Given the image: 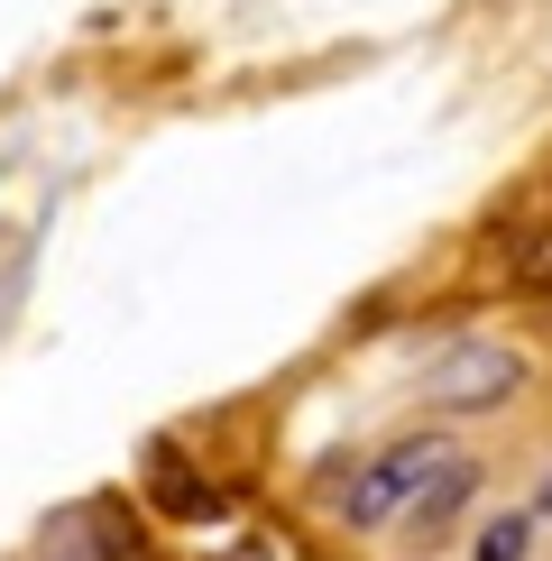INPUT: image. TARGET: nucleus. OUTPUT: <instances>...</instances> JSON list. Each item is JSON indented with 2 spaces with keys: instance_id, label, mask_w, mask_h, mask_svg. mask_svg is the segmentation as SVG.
I'll return each instance as SVG.
<instances>
[{
  "instance_id": "nucleus-8",
  "label": "nucleus",
  "mask_w": 552,
  "mask_h": 561,
  "mask_svg": "<svg viewBox=\"0 0 552 561\" xmlns=\"http://www.w3.org/2000/svg\"><path fill=\"white\" fill-rule=\"evenodd\" d=\"M534 516H552V479H543V488H534Z\"/></svg>"
},
{
  "instance_id": "nucleus-6",
  "label": "nucleus",
  "mask_w": 552,
  "mask_h": 561,
  "mask_svg": "<svg viewBox=\"0 0 552 561\" xmlns=\"http://www.w3.org/2000/svg\"><path fill=\"white\" fill-rule=\"evenodd\" d=\"M157 506H166V516H212V488L184 479L175 460H157Z\"/></svg>"
},
{
  "instance_id": "nucleus-3",
  "label": "nucleus",
  "mask_w": 552,
  "mask_h": 561,
  "mask_svg": "<svg viewBox=\"0 0 552 561\" xmlns=\"http://www.w3.org/2000/svg\"><path fill=\"white\" fill-rule=\"evenodd\" d=\"M37 561H138V534H129L120 506L83 497V506H56L37 525Z\"/></svg>"
},
{
  "instance_id": "nucleus-4",
  "label": "nucleus",
  "mask_w": 552,
  "mask_h": 561,
  "mask_svg": "<svg viewBox=\"0 0 552 561\" xmlns=\"http://www.w3.org/2000/svg\"><path fill=\"white\" fill-rule=\"evenodd\" d=\"M470 488H479V460H470V451H460V460H451V470H442V479H433V488H424V497H414V516H405V543H442V534L460 525V506H470Z\"/></svg>"
},
{
  "instance_id": "nucleus-1",
  "label": "nucleus",
  "mask_w": 552,
  "mask_h": 561,
  "mask_svg": "<svg viewBox=\"0 0 552 561\" xmlns=\"http://www.w3.org/2000/svg\"><path fill=\"white\" fill-rule=\"evenodd\" d=\"M451 460H460L451 433H396L378 460H359V470H350V488H341V525H350V534H405L414 497H424Z\"/></svg>"
},
{
  "instance_id": "nucleus-5",
  "label": "nucleus",
  "mask_w": 552,
  "mask_h": 561,
  "mask_svg": "<svg viewBox=\"0 0 552 561\" xmlns=\"http://www.w3.org/2000/svg\"><path fill=\"white\" fill-rule=\"evenodd\" d=\"M525 543H534V506H506L479 525V561H525Z\"/></svg>"
},
{
  "instance_id": "nucleus-7",
  "label": "nucleus",
  "mask_w": 552,
  "mask_h": 561,
  "mask_svg": "<svg viewBox=\"0 0 552 561\" xmlns=\"http://www.w3.org/2000/svg\"><path fill=\"white\" fill-rule=\"evenodd\" d=\"M516 276H525V286H534V295H552V230H543V240H534V249H525V259H516Z\"/></svg>"
},
{
  "instance_id": "nucleus-2",
  "label": "nucleus",
  "mask_w": 552,
  "mask_h": 561,
  "mask_svg": "<svg viewBox=\"0 0 552 561\" xmlns=\"http://www.w3.org/2000/svg\"><path fill=\"white\" fill-rule=\"evenodd\" d=\"M516 387H525V350H506V341H460V350H442V359L424 368V396L442 414H488Z\"/></svg>"
}]
</instances>
